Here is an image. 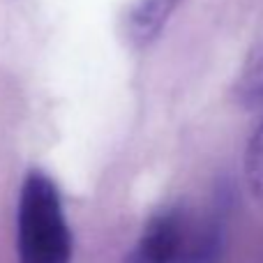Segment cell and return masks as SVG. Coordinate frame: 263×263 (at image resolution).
Instances as JSON below:
<instances>
[{
    "label": "cell",
    "mask_w": 263,
    "mask_h": 263,
    "mask_svg": "<svg viewBox=\"0 0 263 263\" xmlns=\"http://www.w3.org/2000/svg\"><path fill=\"white\" fill-rule=\"evenodd\" d=\"M18 263H72V233L55 182L30 171L21 185L16 213Z\"/></svg>",
    "instance_id": "2"
},
{
    "label": "cell",
    "mask_w": 263,
    "mask_h": 263,
    "mask_svg": "<svg viewBox=\"0 0 263 263\" xmlns=\"http://www.w3.org/2000/svg\"><path fill=\"white\" fill-rule=\"evenodd\" d=\"M180 0H134L125 18V32L132 44L143 49L153 44L176 12Z\"/></svg>",
    "instance_id": "3"
},
{
    "label": "cell",
    "mask_w": 263,
    "mask_h": 263,
    "mask_svg": "<svg viewBox=\"0 0 263 263\" xmlns=\"http://www.w3.org/2000/svg\"><path fill=\"white\" fill-rule=\"evenodd\" d=\"M233 100L242 109H259L263 106V44L256 46L247 55L233 83Z\"/></svg>",
    "instance_id": "4"
},
{
    "label": "cell",
    "mask_w": 263,
    "mask_h": 263,
    "mask_svg": "<svg viewBox=\"0 0 263 263\" xmlns=\"http://www.w3.org/2000/svg\"><path fill=\"white\" fill-rule=\"evenodd\" d=\"M224 250V224L187 205L162 208L148 219L127 263H217Z\"/></svg>",
    "instance_id": "1"
},
{
    "label": "cell",
    "mask_w": 263,
    "mask_h": 263,
    "mask_svg": "<svg viewBox=\"0 0 263 263\" xmlns=\"http://www.w3.org/2000/svg\"><path fill=\"white\" fill-rule=\"evenodd\" d=\"M245 180L252 196L263 203V123L256 127L245 150Z\"/></svg>",
    "instance_id": "5"
}]
</instances>
